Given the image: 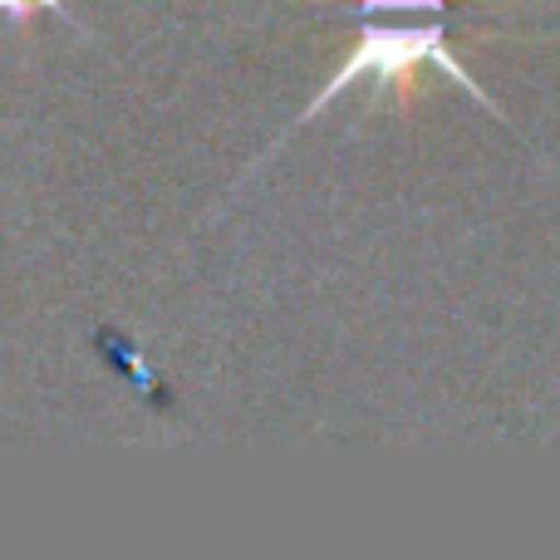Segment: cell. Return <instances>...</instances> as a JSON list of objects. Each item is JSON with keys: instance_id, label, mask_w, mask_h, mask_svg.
I'll use <instances>...</instances> for the list:
<instances>
[{"instance_id": "1", "label": "cell", "mask_w": 560, "mask_h": 560, "mask_svg": "<svg viewBox=\"0 0 560 560\" xmlns=\"http://www.w3.org/2000/svg\"><path fill=\"white\" fill-rule=\"evenodd\" d=\"M423 65H433V69H443L447 79H453L457 89H467V94L477 98V104L482 108H492V114H502V108L492 104V94H487L482 84H477L472 74H467V65L463 59L453 55V49H447V35H443V25H408V30H398V25H364L359 30V39H354V49H349L345 59H339V69L335 74L325 79V89H319L315 98H310L305 108H300V118H295V128H305V118H315L319 108L325 104H335L339 94H345V89H354L359 79H374L378 89H398V94H413V74ZM295 128H285V133L276 138L271 148H266V158L276 153L280 143H285L290 133H295ZM261 158V163H266Z\"/></svg>"}, {"instance_id": "2", "label": "cell", "mask_w": 560, "mask_h": 560, "mask_svg": "<svg viewBox=\"0 0 560 560\" xmlns=\"http://www.w3.org/2000/svg\"><path fill=\"white\" fill-rule=\"evenodd\" d=\"M35 15H59L74 25V15H69L65 0H0V20H15V25H30Z\"/></svg>"}, {"instance_id": "3", "label": "cell", "mask_w": 560, "mask_h": 560, "mask_svg": "<svg viewBox=\"0 0 560 560\" xmlns=\"http://www.w3.org/2000/svg\"><path fill=\"white\" fill-rule=\"evenodd\" d=\"M364 10H443V0H359Z\"/></svg>"}]
</instances>
